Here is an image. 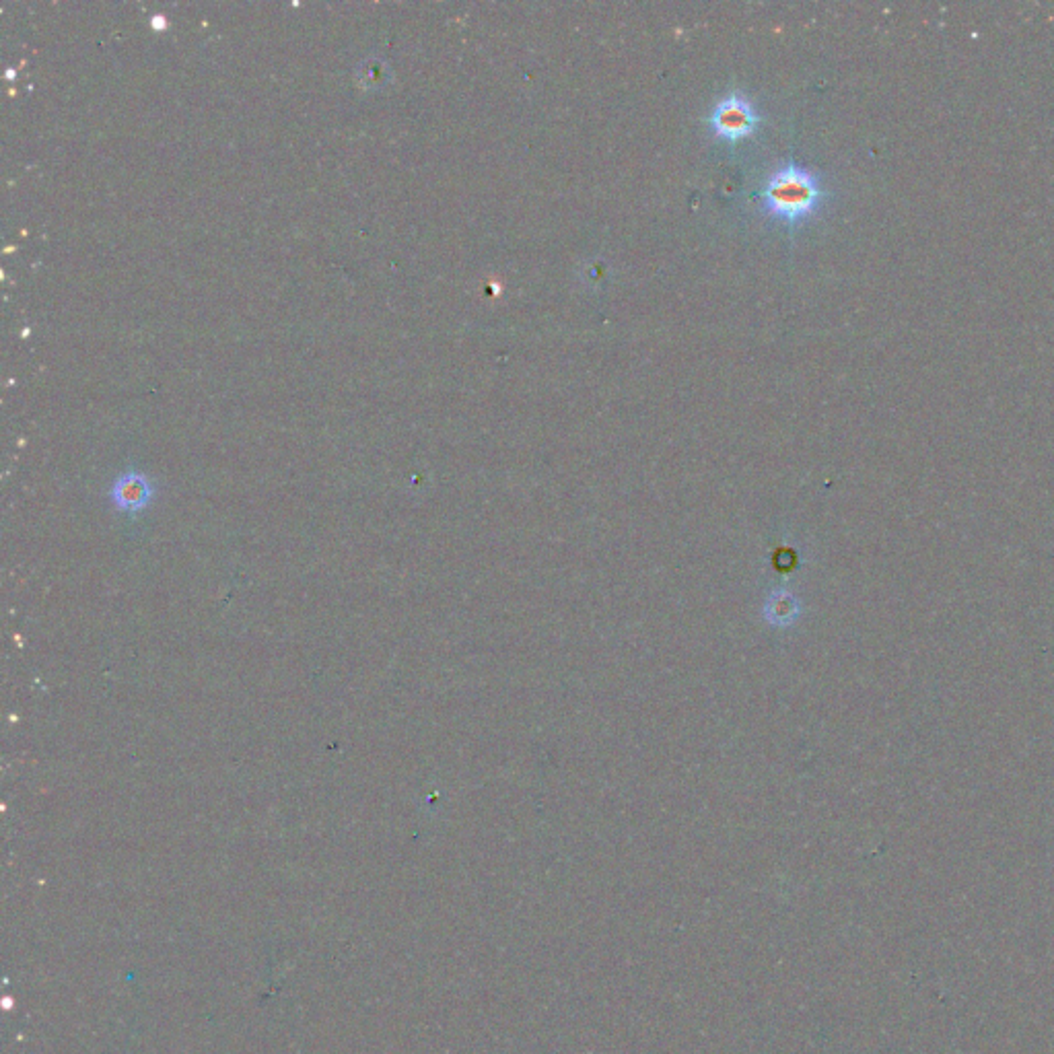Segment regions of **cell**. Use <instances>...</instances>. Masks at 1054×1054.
Here are the masks:
<instances>
[{
    "mask_svg": "<svg viewBox=\"0 0 1054 1054\" xmlns=\"http://www.w3.org/2000/svg\"><path fill=\"white\" fill-rule=\"evenodd\" d=\"M762 118L756 105L742 93H729L721 97L709 114L711 132L725 140V143H740V140L752 136Z\"/></svg>",
    "mask_w": 1054,
    "mask_h": 1054,
    "instance_id": "2",
    "label": "cell"
},
{
    "mask_svg": "<svg viewBox=\"0 0 1054 1054\" xmlns=\"http://www.w3.org/2000/svg\"><path fill=\"white\" fill-rule=\"evenodd\" d=\"M155 493L157 490L149 476L140 472H124L110 488V501L116 511L138 515L149 509Z\"/></svg>",
    "mask_w": 1054,
    "mask_h": 1054,
    "instance_id": "3",
    "label": "cell"
},
{
    "mask_svg": "<svg viewBox=\"0 0 1054 1054\" xmlns=\"http://www.w3.org/2000/svg\"><path fill=\"white\" fill-rule=\"evenodd\" d=\"M760 200L766 213L787 225L810 219L824 200V188L818 175L801 165L789 163L779 167L766 180Z\"/></svg>",
    "mask_w": 1054,
    "mask_h": 1054,
    "instance_id": "1",
    "label": "cell"
}]
</instances>
